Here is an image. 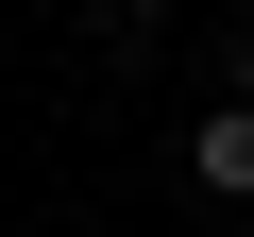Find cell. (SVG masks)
I'll return each instance as SVG.
<instances>
[{
    "label": "cell",
    "instance_id": "7a4b0ae2",
    "mask_svg": "<svg viewBox=\"0 0 254 237\" xmlns=\"http://www.w3.org/2000/svg\"><path fill=\"white\" fill-rule=\"evenodd\" d=\"M237 237H254V220H237Z\"/></svg>",
    "mask_w": 254,
    "mask_h": 237
},
{
    "label": "cell",
    "instance_id": "6da1fadb",
    "mask_svg": "<svg viewBox=\"0 0 254 237\" xmlns=\"http://www.w3.org/2000/svg\"><path fill=\"white\" fill-rule=\"evenodd\" d=\"M187 170H203V186H237V203H254V102H220V118H203V136H187Z\"/></svg>",
    "mask_w": 254,
    "mask_h": 237
}]
</instances>
